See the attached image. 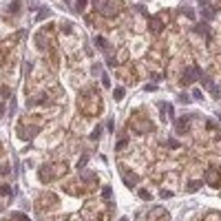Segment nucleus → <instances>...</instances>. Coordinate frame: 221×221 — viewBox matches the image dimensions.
I'll use <instances>...</instances> for the list:
<instances>
[{
  "mask_svg": "<svg viewBox=\"0 0 221 221\" xmlns=\"http://www.w3.org/2000/svg\"><path fill=\"white\" fill-rule=\"evenodd\" d=\"M190 119H192V115H184V117H179V119L175 122V128H177V133H188Z\"/></svg>",
  "mask_w": 221,
  "mask_h": 221,
  "instance_id": "6",
  "label": "nucleus"
},
{
  "mask_svg": "<svg viewBox=\"0 0 221 221\" xmlns=\"http://www.w3.org/2000/svg\"><path fill=\"white\" fill-rule=\"evenodd\" d=\"M100 135H102V126H97V128L93 131V135H91V137H93V139H100Z\"/></svg>",
  "mask_w": 221,
  "mask_h": 221,
  "instance_id": "20",
  "label": "nucleus"
},
{
  "mask_svg": "<svg viewBox=\"0 0 221 221\" xmlns=\"http://www.w3.org/2000/svg\"><path fill=\"white\" fill-rule=\"evenodd\" d=\"M46 16H49V11H46V9H42V11H40V13L36 16V22H40V20H44Z\"/></svg>",
  "mask_w": 221,
  "mask_h": 221,
  "instance_id": "19",
  "label": "nucleus"
},
{
  "mask_svg": "<svg viewBox=\"0 0 221 221\" xmlns=\"http://www.w3.org/2000/svg\"><path fill=\"white\" fill-rule=\"evenodd\" d=\"M197 78H201V69L195 64V66H188L184 71V75H181V84H192Z\"/></svg>",
  "mask_w": 221,
  "mask_h": 221,
  "instance_id": "3",
  "label": "nucleus"
},
{
  "mask_svg": "<svg viewBox=\"0 0 221 221\" xmlns=\"http://www.w3.org/2000/svg\"><path fill=\"white\" fill-rule=\"evenodd\" d=\"M179 104H190V97L181 93V95H179Z\"/></svg>",
  "mask_w": 221,
  "mask_h": 221,
  "instance_id": "21",
  "label": "nucleus"
},
{
  "mask_svg": "<svg viewBox=\"0 0 221 221\" xmlns=\"http://www.w3.org/2000/svg\"><path fill=\"white\" fill-rule=\"evenodd\" d=\"M168 146H170V148H177V146H179V144H177L175 139H168Z\"/></svg>",
  "mask_w": 221,
  "mask_h": 221,
  "instance_id": "27",
  "label": "nucleus"
},
{
  "mask_svg": "<svg viewBox=\"0 0 221 221\" xmlns=\"http://www.w3.org/2000/svg\"><path fill=\"white\" fill-rule=\"evenodd\" d=\"M36 44H38L40 49H46V38H44V33H36Z\"/></svg>",
  "mask_w": 221,
  "mask_h": 221,
  "instance_id": "11",
  "label": "nucleus"
},
{
  "mask_svg": "<svg viewBox=\"0 0 221 221\" xmlns=\"http://www.w3.org/2000/svg\"><path fill=\"white\" fill-rule=\"evenodd\" d=\"M119 221H128V219H119Z\"/></svg>",
  "mask_w": 221,
  "mask_h": 221,
  "instance_id": "30",
  "label": "nucleus"
},
{
  "mask_svg": "<svg viewBox=\"0 0 221 221\" xmlns=\"http://www.w3.org/2000/svg\"><path fill=\"white\" fill-rule=\"evenodd\" d=\"M206 184H210V186H214V188H219L221 186V173H219V168H208L206 170Z\"/></svg>",
  "mask_w": 221,
  "mask_h": 221,
  "instance_id": "4",
  "label": "nucleus"
},
{
  "mask_svg": "<svg viewBox=\"0 0 221 221\" xmlns=\"http://www.w3.org/2000/svg\"><path fill=\"white\" fill-rule=\"evenodd\" d=\"M195 31H197L199 36H204V38H210V29H208V24H206V22L195 24Z\"/></svg>",
  "mask_w": 221,
  "mask_h": 221,
  "instance_id": "8",
  "label": "nucleus"
},
{
  "mask_svg": "<svg viewBox=\"0 0 221 221\" xmlns=\"http://www.w3.org/2000/svg\"><path fill=\"white\" fill-rule=\"evenodd\" d=\"M0 195H5V197H11V188H9V186H0Z\"/></svg>",
  "mask_w": 221,
  "mask_h": 221,
  "instance_id": "18",
  "label": "nucleus"
},
{
  "mask_svg": "<svg viewBox=\"0 0 221 221\" xmlns=\"http://www.w3.org/2000/svg\"><path fill=\"white\" fill-rule=\"evenodd\" d=\"M206 221H221V214H210Z\"/></svg>",
  "mask_w": 221,
  "mask_h": 221,
  "instance_id": "25",
  "label": "nucleus"
},
{
  "mask_svg": "<svg viewBox=\"0 0 221 221\" xmlns=\"http://www.w3.org/2000/svg\"><path fill=\"white\" fill-rule=\"evenodd\" d=\"M212 16H214V9H212V11H210V9H204V11H201V18H204V20H210Z\"/></svg>",
  "mask_w": 221,
  "mask_h": 221,
  "instance_id": "15",
  "label": "nucleus"
},
{
  "mask_svg": "<svg viewBox=\"0 0 221 221\" xmlns=\"http://www.w3.org/2000/svg\"><path fill=\"white\" fill-rule=\"evenodd\" d=\"M86 159H89V155H82V159H80V164H78V168H82V166L86 164Z\"/></svg>",
  "mask_w": 221,
  "mask_h": 221,
  "instance_id": "26",
  "label": "nucleus"
},
{
  "mask_svg": "<svg viewBox=\"0 0 221 221\" xmlns=\"http://www.w3.org/2000/svg\"><path fill=\"white\" fill-rule=\"evenodd\" d=\"M122 179H124V181H126V186H131V188L137 184V175H133L131 170H126V168H122Z\"/></svg>",
  "mask_w": 221,
  "mask_h": 221,
  "instance_id": "7",
  "label": "nucleus"
},
{
  "mask_svg": "<svg viewBox=\"0 0 221 221\" xmlns=\"http://www.w3.org/2000/svg\"><path fill=\"white\" fill-rule=\"evenodd\" d=\"M151 29H153L155 33H159V31L164 29V22H161L159 18H151Z\"/></svg>",
  "mask_w": 221,
  "mask_h": 221,
  "instance_id": "10",
  "label": "nucleus"
},
{
  "mask_svg": "<svg viewBox=\"0 0 221 221\" xmlns=\"http://www.w3.org/2000/svg\"><path fill=\"white\" fill-rule=\"evenodd\" d=\"M102 84H104V86H111V78L106 75V73H104V75H102Z\"/></svg>",
  "mask_w": 221,
  "mask_h": 221,
  "instance_id": "24",
  "label": "nucleus"
},
{
  "mask_svg": "<svg viewBox=\"0 0 221 221\" xmlns=\"http://www.w3.org/2000/svg\"><path fill=\"white\" fill-rule=\"evenodd\" d=\"M36 133H38V128H20V131H18V135H20L22 139H31Z\"/></svg>",
  "mask_w": 221,
  "mask_h": 221,
  "instance_id": "9",
  "label": "nucleus"
},
{
  "mask_svg": "<svg viewBox=\"0 0 221 221\" xmlns=\"http://www.w3.org/2000/svg\"><path fill=\"white\" fill-rule=\"evenodd\" d=\"M113 97H115V100H122V97H124V89H122V86H117V89L113 91Z\"/></svg>",
  "mask_w": 221,
  "mask_h": 221,
  "instance_id": "13",
  "label": "nucleus"
},
{
  "mask_svg": "<svg viewBox=\"0 0 221 221\" xmlns=\"http://www.w3.org/2000/svg\"><path fill=\"white\" fill-rule=\"evenodd\" d=\"M18 9H20V0H13V2L9 5V11H11V13H16Z\"/></svg>",
  "mask_w": 221,
  "mask_h": 221,
  "instance_id": "17",
  "label": "nucleus"
},
{
  "mask_svg": "<svg viewBox=\"0 0 221 221\" xmlns=\"http://www.w3.org/2000/svg\"><path fill=\"white\" fill-rule=\"evenodd\" d=\"M192 97H195V100H204V97H201V91H199V89H195V91H192Z\"/></svg>",
  "mask_w": 221,
  "mask_h": 221,
  "instance_id": "22",
  "label": "nucleus"
},
{
  "mask_svg": "<svg viewBox=\"0 0 221 221\" xmlns=\"http://www.w3.org/2000/svg\"><path fill=\"white\" fill-rule=\"evenodd\" d=\"M11 221H29V217H27V214H22V212H20V214L16 212V214H11Z\"/></svg>",
  "mask_w": 221,
  "mask_h": 221,
  "instance_id": "12",
  "label": "nucleus"
},
{
  "mask_svg": "<svg viewBox=\"0 0 221 221\" xmlns=\"http://www.w3.org/2000/svg\"><path fill=\"white\" fill-rule=\"evenodd\" d=\"M161 197L168 199V197H173V192H170V190H164V192H161Z\"/></svg>",
  "mask_w": 221,
  "mask_h": 221,
  "instance_id": "28",
  "label": "nucleus"
},
{
  "mask_svg": "<svg viewBox=\"0 0 221 221\" xmlns=\"http://www.w3.org/2000/svg\"><path fill=\"white\" fill-rule=\"evenodd\" d=\"M151 128H153V124H151L148 119H139V117L133 119V131H137L139 135H142L144 131H151Z\"/></svg>",
  "mask_w": 221,
  "mask_h": 221,
  "instance_id": "5",
  "label": "nucleus"
},
{
  "mask_svg": "<svg viewBox=\"0 0 221 221\" xmlns=\"http://www.w3.org/2000/svg\"><path fill=\"white\" fill-rule=\"evenodd\" d=\"M95 44H97V49H104V46H106V40H104L102 36H97V38H95Z\"/></svg>",
  "mask_w": 221,
  "mask_h": 221,
  "instance_id": "16",
  "label": "nucleus"
},
{
  "mask_svg": "<svg viewBox=\"0 0 221 221\" xmlns=\"http://www.w3.org/2000/svg\"><path fill=\"white\" fill-rule=\"evenodd\" d=\"M66 173V166L64 164H55V166H42L40 168V179L44 181V184H49V181H53L55 177H62Z\"/></svg>",
  "mask_w": 221,
  "mask_h": 221,
  "instance_id": "2",
  "label": "nucleus"
},
{
  "mask_svg": "<svg viewBox=\"0 0 221 221\" xmlns=\"http://www.w3.org/2000/svg\"><path fill=\"white\" fill-rule=\"evenodd\" d=\"M78 104H80V108H82L84 115H97L102 111V97L97 95L95 91H84L80 95Z\"/></svg>",
  "mask_w": 221,
  "mask_h": 221,
  "instance_id": "1",
  "label": "nucleus"
},
{
  "mask_svg": "<svg viewBox=\"0 0 221 221\" xmlns=\"http://www.w3.org/2000/svg\"><path fill=\"white\" fill-rule=\"evenodd\" d=\"M139 197L142 199H151V192L148 190H139Z\"/></svg>",
  "mask_w": 221,
  "mask_h": 221,
  "instance_id": "23",
  "label": "nucleus"
},
{
  "mask_svg": "<svg viewBox=\"0 0 221 221\" xmlns=\"http://www.w3.org/2000/svg\"><path fill=\"white\" fill-rule=\"evenodd\" d=\"M199 5L201 7H210V0H199Z\"/></svg>",
  "mask_w": 221,
  "mask_h": 221,
  "instance_id": "29",
  "label": "nucleus"
},
{
  "mask_svg": "<svg viewBox=\"0 0 221 221\" xmlns=\"http://www.w3.org/2000/svg\"><path fill=\"white\" fill-rule=\"evenodd\" d=\"M199 188H201V181H190V184H188V190H190V192L199 190Z\"/></svg>",
  "mask_w": 221,
  "mask_h": 221,
  "instance_id": "14",
  "label": "nucleus"
}]
</instances>
